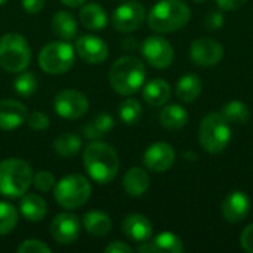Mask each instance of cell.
<instances>
[{
    "instance_id": "19",
    "label": "cell",
    "mask_w": 253,
    "mask_h": 253,
    "mask_svg": "<svg viewBox=\"0 0 253 253\" xmlns=\"http://www.w3.org/2000/svg\"><path fill=\"white\" fill-rule=\"evenodd\" d=\"M79 18H80V22L83 24V27L90 31H101L105 28V25L108 22L107 12L98 3L84 4L79 12Z\"/></svg>"
},
{
    "instance_id": "45",
    "label": "cell",
    "mask_w": 253,
    "mask_h": 253,
    "mask_svg": "<svg viewBox=\"0 0 253 253\" xmlns=\"http://www.w3.org/2000/svg\"><path fill=\"white\" fill-rule=\"evenodd\" d=\"M184 157H188V160H197V154L196 153H191V151H187L184 154Z\"/></svg>"
},
{
    "instance_id": "29",
    "label": "cell",
    "mask_w": 253,
    "mask_h": 253,
    "mask_svg": "<svg viewBox=\"0 0 253 253\" xmlns=\"http://www.w3.org/2000/svg\"><path fill=\"white\" fill-rule=\"evenodd\" d=\"M221 114L231 125H246L251 119V110L242 101H230L224 105Z\"/></svg>"
},
{
    "instance_id": "34",
    "label": "cell",
    "mask_w": 253,
    "mask_h": 253,
    "mask_svg": "<svg viewBox=\"0 0 253 253\" xmlns=\"http://www.w3.org/2000/svg\"><path fill=\"white\" fill-rule=\"evenodd\" d=\"M56 181L53 173L47 172V170H40L36 175H33V185L37 191L40 193H47L50 190H53Z\"/></svg>"
},
{
    "instance_id": "36",
    "label": "cell",
    "mask_w": 253,
    "mask_h": 253,
    "mask_svg": "<svg viewBox=\"0 0 253 253\" xmlns=\"http://www.w3.org/2000/svg\"><path fill=\"white\" fill-rule=\"evenodd\" d=\"M16 251H18V253H47L50 252V248L40 240L30 239V240L22 242Z\"/></svg>"
},
{
    "instance_id": "32",
    "label": "cell",
    "mask_w": 253,
    "mask_h": 253,
    "mask_svg": "<svg viewBox=\"0 0 253 253\" xmlns=\"http://www.w3.org/2000/svg\"><path fill=\"white\" fill-rule=\"evenodd\" d=\"M18 224V211L7 202H0V236L13 231Z\"/></svg>"
},
{
    "instance_id": "2",
    "label": "cell",
    "mask_w": 253,
    "mask_h": 253,
    "mask_svg": "<svg viewBox=\"0 0 253 253\" xmlns=\"http://www.w3.org/2000/svg\"><path fill=\"white\" fill-rule=\"evenodd\" d=\"M191 18V10L182 0H160L148 13V27L157 33H173L184 28Z\"/></svg>"
},
{
    "instance_id": "13",
    "label": "cell",
    "mask_w": 253,
    "mask_h": 253,
    "mask_svg": "<svg viewBox=\"0 0 253 253\" xmlns=\"http://www.w3.org/2000/svg\"><path fill=\"white\" fill-rule=\"evenodd\" d=\"M82 231V222L74 213H59L50 224V234L59 245L74 243Z\"/></svg>"
},
{
    "instance_id": "3",
    "label": "cell",
    "mask_w": 253,
    "mask_h": 253,
    "mask_svg": "<svg viewBox=\"0 0 253 253\" xmlns=\"http://www.w3.org/2000/svg\"><path fill=\"white\" fill-rule=\"evenodd\" d=\"M145 82V67L141 59L126 55L119 58L110 70V84L120 95L136 93Z\"/></svg>"
},
{
    "instance_id": "7",
    "label": "cell",
    "mask_w": 253,
    "mask_h": 253,
    "mask_svg": "<svg viewBox=\"0 0 253 253\" xmlns=\"http://www.w3.org/2000/svg\"><path fill=\"white\" fill-rule=\"evenodd\" d=\"M92 193L90 182L87 178L79 173H71L64 176L53 187V196L59 206L64 209H79L83 206Z\"/></svg>"
},
{
    "instance_id": "35",
    "label": "cell",
    "mask_w": 253,
    "mask_h": 253,
    "mask_svg": "<svg viewBox=\"0 0 253 253\" xmlns=\"http://www.w3.org/2000/svg\"><path fill=\"white\" fill-rule=\"evenodd\" d=\"M25 122L28 127H31L33 130H44L49 127V117L42 111H33L31 114L27 116Z\"/></svg>"
},
{
    "instance_id": "18",
    "label": "cell",
    "mask_w": 253,
    "mask_h": 253,
    "mask_svg": "<svg viewBox=\"0 0 253 253\" xmlns=\"http://www.w3.org/2000/svg\"><path fill=\"white\" fill-rule=\"evenodd\" d=\"M123 233L133 242L142 243L148 242L153 236V225L150 219L139 213H130L123 219Z\"/></svg>"
},
{
    "instance_id": "43",
    "label": "cell",
    "mask_w": 253,
    "mask_h": 253,
    "mask_svg": "<svg viewBox=\"0 0 253 253\" xmlns=\"http://www.w3.org/2000/svg\"><path fill=\"white\" fill-rule=\"evenodd\" d=\"M65 6H70V7H77L80 4H84L86 0H61Z\"/></svg>"
},
{
    "instance_id": "33",
    "label": "cell",
    "mask_w": 253,
    "mask_h": 253,
    "mask_svg": "<svg viewBox=\"0 0 253 253\" xmlns=\"http://www.w3.org/2000/svg\"><path fill=\"white\" fill-rule=\"evenodd\" d=\"M13 87L19 96H31L37 90V79L33 73H22L15 79Z\"/></svg>"
},
{
    "instance_id": "28",
    "label": "cell",
    "mask_w": 253,
    "mask_h": 253,
    "mask_svg": "<svg viewBox=\"0 0 253 253\" xmlns=\"http://www.w3.org/2000/svg\"><path fill=\"white\" fill-rule=\"evenodd\" d=\"M53 148H55V153L61 157H65V159L73 157L82 148V138L77 133L65 132L55 139Z\"/></svg>"
},
{
    "instance_id": "38",
    "label": "cell",
    "mask_w": 253,
    "mask_h": 253,
    "mask_svg": "<svg viewBox=\"0 0 253 253\" xmlns=\"http://www.w3.org/2000/svg\"><path fill=\"white\" fill-rule=\"evenodd\" d=\"M240 245L246 252L253 253V224L248 225L243 230V233L240 236Z\"/></svg>"
},
{
    "instance_id": "41",
    "label": "cell",
    "mask_w": 253,
    "mask_h": 253,
    "mask_svg": "<svg viewBox=\"0 0 253 253\" xmlns=\"http://www.w3.org/2000/svg\"><path fill=\"white\" fill-rule=\"evenodd\" d=\"M44 0H22V7L28 13H37L43 9Z\"/></svg>"
},
{
    "instance_id": "4",
    "label": "cell",
    "mask_w": 253,
    "mask_h": 253,
    "mask_svg": "<svg viewBox=\"0 0 253 253\" xmlns=\"http://www.w3.org/2000/svg\"><path fill=\"white\" fill-rule=\"evenodd\" d=\"M33 184V172L21 159L0 162V194L9 199L22 197Z\"/></svg>"
},
{
    "instance_id": "26",
    "label": "cell",
    "mask_w": 253,
    "mask_h": 253,
    "mask_svg": "<svg viewBox=\"0 0 253 253\" xmlns=\"http://www.w3.org/2000/svg\"><path fill=\"white\" fill-rule=\"evenodd\" d=\"M52 30L62 40H71L77 33V22L67 10H59L52 18Z\"/></svg>"
},
{
    "instance_id": "47",
    "label": "cell",
    "mask_w": 253,
    "mask_h": 253,
    "mask_svg": "<svg viewBox=\"0 0 253 253\" xmlns=\"http://www.w3.org/2000/svg\"><path fill=\"white\" fill-rule=\"evenodd\" d=\"M7 0H0V4H3V3H6Z\"/></svg>"
},
{
    "instance_id": "15",
    "label": "cell",
    "mask_w": 253,
    "mask_h": 253,
    "mask_svg": "<svg viewBox=\"0 0 253 253\" xmlns=\"http://www.w3.org/2000/svg\"><path fill=\"white\" fill-rule=\"evenodd\" d=\"M76 52L77 55L90 65L102 64L108 58V46L107 43L96 37V36H82L76 42Z\"/></svg>"
},
{
    "instance_id": "30",
    "label": "cell",
    "mask_w": 253,
    "mask_h": 253,
    "mask_svg": "<svg viewBox=\"0 0 253 253\" xmlns=\"http://www.w3.org/2000/svg\"><path fill=\"white\" fill-rule=\"evenodd\" d=\"M151 245H153L154 253H181L184 251V245L181 239L169 231L160 233L151 242Z\"/></svg>"
},
{
    "instance_id": "22",
    "label": "cell",
    "mask_w": 253,
    "mask_h": 253,
    "mask_svg": "<svg viewBox=\"0 0 253 253\" xmlns=\"http://www.w3.org/2000/svg\"><path fill=\"white\" fill-rule=\"evenodd\" d=\"M170 93H172L170 86L163 79H154V80L148 82L142 89V98L145 99L147 104H150L153 107L165 105L169 101Z\"/></svg>"
},
{
    "instance_id": "31",
    "label": "cell",
    "mask_w": 253,
    "mask_h": 253,
    "mask_svg": "<svg viewBox=\"0 0 253 253\" xmlns=\"http://www.w3.org/2000/svg\"><path fill=\"white\" fill-rule=\"evenodd\" d=\"M119 116L125 125L133 126L142 117V107L136 99H125L119 105Z\"/></svg>"
},
{
    "instance_id": "44",
    "label": "cell",
    "mask_w": 253,
    "mask_h": 253,
    "mask_svg": "<svg viewBox=\"0 0 253 253\" xmlns=\"http://www.w3.org/2000/svg\"><path fill=\"white\" fill-rule=\"evenodd\" d=\"M135 44H136V42H135V39H125V42H123V46H125V49H133L135 47Z\"/></svg>"
},
{
    "instance_id": "23",
    "label": "cell",
    "mask_w": 253,
    "mask_h": 253,
    "mask_svg": "<svg viewBox=\"0 0 253 253\" xmlns=\"http://www.w3.org/2000/svg\"><path fill=\"white\" fill-rule=\"evenodd\" d=\"M202 89H203V83H202L200 77L194 73H188L178 80L176 96L182 102L190 104V102H194L200 96Z\"/></svg>"
},
{
    "instance_id": "39",
    "label": "cell",
    "mask_w": 253,
    "mask_h": 253,
    "mask_svg": "<svg viewBox=\"0 0 253 253\" xmlns=\"http://www.w3.org/2000/svg\"><path fill=\"white\" fill-rule=\"evenodd\" d=\"M248 0H216V4L222 10H237L246 4Z\"/></svg>"
},
{
    "instance_id": "12",
    "label": "cell",
    "mask_w": 253,
    "mask_h": 253,
    "mask_svg": "<svg viewBox=\"0 0 253 253\" xmlns=\"http://www.w3.org/2000/svg\"><path fill=\"white\" fill-rule=\"evenodd\" d=\"M191 61L199 67H213L224 56V47L219 42L211 37H200L191 43Z\"/></svg>"
},
{
    "instance_id": "14",
    "label": "cell",
    "mask_w": 253,
    "mask_h": 253,
    "mask_svg": "<svg viewBox=\"0 0 253 253\" xmlns=\"http://www.w3.org/2000/svg\"><path fill=\"white\" fill-rule=\"evenodd\" d=\"M142 162L148 170L157 173L166 172L175 163V150L168 142H154L145 150Z\"/></svg>"
},
{
    "instance_id": "21",
    "label": "cell",
    "mask_w": 253,
    "mask_h": 253,
    "mask_svg": "<svg viewBox=\"0 0 253 253\" xmlns=\"http://www.w3.org/2000/svg\"><path fill=\"white\" fill-rule=\"evenodd\" d=\"M21 215L30 222L42 221L47 213V205L43 197L39 194H25L19 203Z\"/></svg>"
},
{
    "instance_id": "16",
    "label": "cell",
    "mask_w": 253,
    "mask_h": 253,
    "mask_svg": "<svg viewBox=\"0 0 253 253\" xmlns=\"http://www.w3.org/2000/svg\"><path fill=\"white\" fill-rule=\"evenodd\" d=\"M222 216L230 224H239L245 221L251 212V199L243 191L230 193L221 205Z\"/></svg>"
},
{
    "instance_id": "5",
    "label": "cell",
    "mask_w": 253,
    "mask_h": 253,
    "mask_svg": "<svg viewBox=\"0 0 253 253\" xmlns=\"http://www.w3.org/2000/svg\"><path fill=\"white\" fill-rule=\"evenodd\" d=\"M199 141L205 151L211 154L222 153L231 141V126L221 113L208 114L199 129Z\"/></svg>"
},
{
    "instance_id": "10",
    "label": "cell",
    "mask_w": 253,
    "mask_h": 253,
    "mask_svg": "<svg viewBox=\"0 0 253 253\" xmlns=\"http://www.w3.org/2000/svg\"><path fill=\"white\" fill-rule=\"evenodd\" d=\"M141 52L145 61L157 70H165L170 67L175 58L172 44L160 36L147 37L141 46Z\"/></svg>"
},
{
    "instance_id": "1",
    "label": "cell",
    "mask_w": 253,
    "mask_h": 253,
    "mask_svg": "<svg viewBox=\"0 0 253 253\" xmlns=\"http://www.w3.org/2000/svg\"><path fill=\"white\" fill-rule=\"evenodd\" d=\"M83 165L92 181L105 185L116 178L120 168V160L111 145L101 141H93L84 148Z\"/></svg>"
},
{
    "instance_id": "42",
    "label": "cell",
    "mask_w": 253,
    "mask_h": 253,
    "mask_svg": "<svg viewBox=\"0 0 253 253\" xmlns=\"http://www.w3.org/2000/svg\"><path fill=\"white\" fill-rule=\"evenodd\" d=\"M136 251L142 253H154L153 245H151V243H148V242H142V243L136 248Z\"/></svg>"
},
{
    "instance_id": "25",
    "label": "cell",
    "mask_w": 253,
    "mask_h": 253,
    "mask_svg": "<svg viewBox=\"0 0 253 253\" xmlns=\"http://www.w3.org/2000/svg\"><path fill=\"white\" fill-rule=\"evenodd\" d=\"M160 123L165 129L178 130L188 123V113L184 107L178 104L168 105L160 113Z\"/></svg>"
},
{
    "instance_id": "17",
    "label": "cell",
    "mask_w": 253,
    "mask_h": 253,
    "mask_svg": "<svg viewBox=\"0 0 253 253\" xmlns=\"http://www.w3.org/2000/svg\"><path fill=\"white\" fill-rule=\"evenodd\" d=\"M27 119V107L13 99L0 101V129L13 130L19 127Z\"/></svg>"
},
{
    "instance_id": "24",
    "label": "cell",
    "mask_w": 253,
    "mask_h": 253,
    "mask_svg": "<svg viewBox=\"0 0 253 253\" xmlns=\"http://www.w3.org/2000/svg\"><path fill=\"white\" fill-rule=\"evenodd\" d=\"M83 227L89 234L104 237L111 230V219L101 211H90L83 216Z\"/></svg>"
},
{
    "instance_id": "46",
    "label": "cell",
    "mask_w": 253,
    "mask_h": 253,
    "mask_svg": "<svg viewBox=\"0 0 253 253\" xmlns=\"http://www.w3.org/2000/svg\"><path fill=\"white\" fill-rule=\"evenodd\" d=\"M193 1H197V3H202V1H205V0H193Z\"/></svg>"
},
{
    "instance_id": "40",
    "label": "cell",
    "mask_w": 253,
    "mask_h": 253,
    "mask_svg": "<svg viewBox=\"0 0 253 253\" xmlns=\"http://www.w3.org/2000/svg\"><path fill=\"white\" fill-rule=\"evenodd\" d=\"M104 251H105V253H132L133 249L123 242H113Z\"/></svg>"
},
{
    "instance_id": "8",
    "label": "cell",
    "mask_w": 253,
    "mask_h": 253,
    "mask_svg": "<svg viewBox=\"0 0 253 253\" xmlns=\"http://www.w3.org/2000/svg\"><path fill=\"white\" fill-rule=\"evenodd\" d=\"M74 47L67 42H50L39 53L40 68L52 76L67 73L74 65Z\"/></svg>"
},
{
    "instance_id": "11",
    "label": "cell",
    "mask_w": 253,
    "mask_h": 253,
    "mask_svg": "<svg viewBox=\"0 0 253 253\" xmlns=\"http://www.w3.org/2000/svg\"><path fill=\"white\" fill-rule=\"evenodd\" d=\"M145 19V9L139 1H126L116 7L113 13V25L120 33H132L138 30Z\"/></svg>"
},
{
    "instance_id": "6",
    "label": "cell",
    "mask_w": 253,
    "mask_h": 253,
    "mask_svg": "<svg viewBox=\"0 0 253 253\" xmlns=\"http://www.w3.org/2000/svg\"><path fill=\"white\" fill-rule=\"evenodd\" d=\"M31 61L27 39L18 33H7L0 39V67L7 73L24 71Z\"/></svg>"
},
{
    "instance_id": "9",
    "label": "cell",
    "mask_w": 253,
    "mask_h": 253,
    "mask_svg": "<svg viewBox=\"0 0 253 253\" xmlns=\"http://www.w3.org/2000/svg\"><path fill=\"white\" fill-rule=\"evenodd\" d=\"M53 108L59 117L67 120H76L87 113L89 101L84 93L74 89H65L56 93Z\"/></svg>"
},
{
    "instance_id": "20",
    "label": "cell",
    "mask_w": 253,
    "mask_h": 253,
    "mask_svg": "<svg viewBox=\"0 0 253 253\" xmlns=\"http://www.w3.org/2000/svg\"><path fill=\"white\" fill-rule=\"evenodd\" d=\"M150 187V176L142 168H130L123 176V188L130 197H141Z\"/></svg>"
},
{
    "instance_id": "37",
    "label": "cell",
    "mask_w": 253,
    "mask_h": 253,
    "mask_svg": "<svg viewBox=\"0 0 253 253\" xmlns=\"http://www.w3.org/2000/svg\"><path fill=\"white\" fill-rule=\"evenodd\" d=\"M224 15L221 12H211L209 15H206L205 18V25L206 28L212 30V31H216L219 28H222L224 25Z\"/></svg>"
},
{
    "instance_id": "27",
    "label": "cell",
    "mask_w": 253,
    "mask_h": 253,
    "mask_svg": "<svg viewBox=\"0 0 253 253\" xmlns=\"http://www.w3.org/2000/svg\"><path fill=\"white\" fill-rule=\"evenodd\" d=\"M113 127H114V119L107 113H101L83 127V135L87 139L96 141L104 138L105 133H108Z\"/></svg>"
}]
</instances>
